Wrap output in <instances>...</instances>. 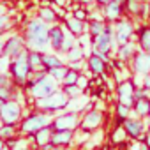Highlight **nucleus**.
<instances>
[{"label": "nucleus", "mask_w": 150, "mask_h": 150, "mask_svg": "<svg viewBox=\"0 0 150 150\" xmlns=\"http://www.w3.org/2000/svg\"><path fill=\"white\" fill-rule=\"evenodd\" d=\"M37 18H41L42 21H46L48 25H51V23L57 21V13L50 6H41L39 7V13H37Z\"/></svg>", "instance_id": "nucleus-28"}, {"label": "nucleus", "mask_w": 150, "mask_h": 150, "mask_svg": "<svg viewBox=\"0 0 150 150\" xmlns=\"http://www.w3.org/2000/svg\"><path fill=\"white\" fill-rule=\"evenodd\" d=\"M39 150H57V146L50 141V143H46V145H42V146H39Z\"/></svg>", "instance_id": "nucleus-44"}, {"label": "nucleus", "mask_w": 150, "mask_h": 150, "mask_svg": "<svg viewBox=\"0 0 150 150\" xmlns=\"http://www.w3.org/2000/svg\"><path fill=\"white\" fill-rule=\"evenodd\" d=\"M50 46L51 51L62 53V42H64V23H53L50 25Z\"/></svg>", "instance_id": "nucleus-15"}, {"label": "nucleus", "mask_w": 150, "mask_h": 150, "mask_svg": "<svg viewBox=\"0 0 150 150\" xmlns=\"http://www.w3.org/2000/svg\"><path fill=\"white\" fill-rule=\"evenodd\" d=\"M113 30H115V39H117V44H125L129 41H134V35H136V28H134V23L127 18H120L113 23Z\"/></svg>", "instance_id": "nucleus-10"}, {"label": "nucleus", "mask_w": 150, "mask_h": 150, "mask_svg": "<svg viewBox=\"0 0 150 150\" xmlns=\"http://www.w3.org/2000/svg\"><path fill=\"white\" fill-rule=\"evenodd\" d=\"M124 129L127 132V138L131 139H138V141H143V136H145V131H146V124L143 118H138L134 115L127 117L124 120Z\"/></svg>", "instance_id": "nucleus-12"}, {"label": "nucleus", "mask_w": 150, "mask_h": 150, "mask_svg": "<svg viewBox=\"0 0 150 150\" xmlns=\"http://www.w3.org/2000/svg\"><path fill=\"white\" fill-rule=\"evenodd\" d=\"M134 90H136V83L132 81V78H125V80L118 81V85H117V99H118V103L125 104L127 108L132 110Z\"/></svg>", "instance_id": "nucleus-11"}, {"label": "nucleus", "mask_w": 150, "mask_h": 150, "mask_svg": "<svg viewBox=\"0 0 150 150\" xmlns=\"http://www.w3.org/2000/svg\"><path fill=\"white\" fill-rule=\"evenodd\" d=\"M134 41L138 44L139 50L143 51H148L150 53V27L148 25H143L136 30V35H134Z\"/></svg>", "instance_id": "nucleus-20"}, {"label": "nucleus", "mask_w": 150, "mask_h": 150, "mask_svg": "<svg viewBox=\"0 0 150 150\" xmlns=\"http://www.w3.org/2000/svg\"><path fill=\"white\" fill-rule=\"evenodd\" d=\"M4 42H6V34L0 35V55H2V50H4Z\"/></svg>", "instance_id": "nucleus-46"}, {"label": "nucleus", "mask_w": 150, "mask_h": 150, "mask_svg": "<svg viewBox=\"0 0 150 150\" xmlns=\"http://www.w3.org/2000/svg\"><path fill=\"white\" fill-rule=\"evenodd\" d=\"M27 46H25V37L21 35V34H9V35H6V42H4V50H2V55H6V57H9V58H13V57H16L21 50H25Z\"/></svg>", "instance_id": "nucleus-14"}, {"label": "nucleus", "mask_w": 150, "mask_h": 150, "mask_svg": "<svg viewBox=\"0 0 150 150\" xmlns=\"http://www.w3.org/2000/svg\"><path fill=\"white\" fill-rule=\"evenodd\" d=\"M60 88H62V92L69 97V101H71V99H78V97H81V96L85 94L78 85H60Z\"/></svg>", "instance_id": "nucleus-31"}, {"label": "nucleus", "mask_w": 150, "mask_h": 150, "mask_svg": "<svg viewBox=\"0 0 150 150\" xmlns=\"http://www.w3.org/2000/svg\"><path fill=\"white\" fill-rule=\"evenodd\" d=\"M0 124H2V122H0Z\"/></svg>", "instance_id": "nucleus-53"}, {"label": "nucleus", "mask_w": 150, "mask_h": 150, "mask_svg": "<svg viewBox=\"0 0 150 150\" xmlns=\"http://www.w3.org/2000/svg\"><path fill=\"white\" fill-rule=\"evenodd\" d=\"M138 50H139V48H138L136 41H129V42H125V44H120V46L117 48V51H115L117 60H120V62H124V64H129L131 58L136 55Z\"/></svg>", "instance_id": "nucleus-18"}, {"label": "nucleus", "mask_w": 150, "mask_h": 150, "mask_svg": "<svg viewBox=\"0 0 150 150\" xmlns=\"http://www.w3.org/2000/svg\"><path fill=\"white\" fill-rule=\"evenodd\" d=\"M64 25H65V28L71 32V34H74L76 37H80V35H83L85 32H87V21H81V20H78V18H74L72 14H65V18H64Z\"/></svg>", "instance_id": "nucleus-19"}, {"label": "nucleus", "mask_w": 150, "mask_h": 150, "mask_svg": "<svg viewBox=\"0 0 150 150\" xmlns=\"http://www.w3.org/2000/svg\"><path fill=\"white\" fill-rule=\"evenodd\" d=\"M53 2H55V4H57L58 7H64V6H65V2H67V0H53Z\"/></svg>", "instance_id": "nucleus-48"}, {"label": "nucleus", "mask_w": 150, "mask_h": 150, "mask_svg": "<svg viewBox=\"0 0 150 150\" xmlns=\"http://www.w3.org/2000/svg\"><path fill=\"white\" fill-rule=\"evenodd\" d=\"M85 6H81V7H74L72 9V16L74 18H78V20H81V21H88V11L87 9H83Z\"/></svg>", "instance_id": "nucleus-36"}, {"label": "nucleus", "mask_w": 150, "mask_h": 150, "mask_svg": "<svg viewBox=\"0 0 150 150\" xmlns=\"http://www.w3.org/2000/svg\"><path fill=\"white\" fill-rule=\"evenodd\" d=\"M67 67L76 71V72H81L85 69V60H80V62H67Z\"/></svg>", "instance_id": "nucleus-39"}, {"label": "nucleus", "mask_w": 150, "mask_h": 150, "mask_svg": "<svg viewBox=\"0 0 150 150\" xmlns=\"http://www.w3.org/2000/svg\"><path fill=\"white\" fill-rule=\"evenodd\" d=\"M111 141H113V145H124L127 141V132H125L124 125H115V129L111 132Z\"/></svg>", "instance_id": "nucleus-30"}, {"label": "nucleus", "mask_w": 150, "mask_h": 150, "mask_svg": "<svg viewBox=\"0 0 150 150\" xmlns=\"http://www.w3.org/2000/svg\"><path fill=\"white\" fill-rule=\"evenodd\" d=\"M132 115L138 118H146L150 115V99L141 97V99H134L132 104Z\"/></svg>", "instance_id": "nucleus-22"}, {"label": "nucleus", "mask_w": 150, "mask_h": 150, "mask_svg": "<svg viewBox=\"0 0 150 150\" xmlns=\"http://www.w3.org/2000/svg\"><path fill=\"white\" fill-rule=\"evenodd\" d=\"M16 85L14 83H9V85H4V87H0V99H4V101H9L14 97V92H16Z\"/></svg>", "instance_id": "nucleus-33"}, {"label": "nucleus", "mask_w": 150, "mask_h": 150, "mask_svg": "<svg viewBox=\"0 0 150 150\" xmlns=\"http://www.w3.org/2000/svg\"><path fill=\"white\" fill-rule=\"evenodd\" d=\"M28 65H30L32 72H41V71H44V65H42V53H41V51L28 50Z\"/></svg>", "instance_id": "nucleus-25"}, {"label": "nucleus", "mask_w": 150, "mask_h": 150, "mask_svg": "<svg viewBox=\"0 0 150 150\" xmlns=\"http://www.w3.org/2000/svg\"><path fill=\"white\" fill-rule=\"evenodd\" d=\"M65 60L67 62H80V60H85V50L76 42L67 53H65Z\"/></svg>", "instance_id": "nucleus-29"}, {"label": "nucleus", "mask_w": 150, "mask_h": 150, "mask_svg": "<svg viewBox=\"0 0 150 150\" xmlns=\"http://www.w3.org/2000/svg\"><path fill=\"white\" fill-rule=\"evenodd\" d=\"M104 27H106V21H104V20H88V21H87V34L94 39V37H97L99 34H103Z\"/></svg>", "instance_id": "nucleus-26"}, {"label": "nucleus", "mask_w": 150, "mask_h": 150, "mask_svg": "<svg viewBox=\"0 0 150 150\" xmlns=\"http://www.w3.org/2000/svg\"><path fill=\"white\" fill-rule=\"evenodd\" d=\"M87 69L94 74V76H104L108 71V62L104 58H101L99 55L90 53L87 57Z\"/></svg>", "instance_id": "nucleus-17"}, {"label": "nucleus", "mask_w": 150, "mask_h": 150, "mask_svg": "<svg viewBox=\"0 0 150 150\" xmlns=\"http://www.w3.org/2000/svg\"><path fill=\"white\" fill-rule=\"evenodd\" d=\"M143 141H145V145H146V146H148V150H150V129H146V131H145Z\"/></svg>", "instance_id": "nucleus-41"}, {"label": "nucleus", "mask_w": 150, "mask_h": 150, "mask_svg": "<svg viewBox=\"0 0 150 150\" xmlns=\"http://www.w3.org/2000/svg\"><path fill=\"white\" fill-rule=\"evenodd\" d=\"M110 2H111V0H96V4H97V6H101V7H103V6H106V4H110Z\"/></svg>", "instance_id": "nucleus-47"}, {"label": "nucleus", "mask_w": 150, "mask_h": 150, "mask_svg": "<svg viewBox=\"0 0 150 150\" xmlns=\"http://www.w3.org/2000/svg\"><path fill=\"white\" fill-rule=\"evenodd\" d=\"M118 44L115 39V30H113V23L106 21V27L103 30V34H99L97 37L92 39V53L99 55L101 58H104L106 62L111 60L113 53L117 51Z\"/></svg>", "instance_id": "nucleus-3"}, {"label": "nucleus", "mask_w": 150, "mask_h": 150, "mask_svg": "<svg viewBox=\"0 0 150 150\" xmlns=\"http://www.w3.org/2000/svg\"><path fill=\"white\" fill-rule=\"evenodd\" d=\"M32 74V69L28 65V50H21L16 57L11 58V64H9V76L11 80L14 81L16 87L20 88H25L28 78Z\"/></svg>", "instance_id": "nucleus-4"}, {"label": "nucleus", "mask_w": 150, "mask_h": 150, "mask_svg": "<svg viewBox=\"0 0 150 150\" xmlns=\"http://www.w3.org/2000/svg\"><path fill=\"white\" fill-rule=\"evenodd\" d=\"M74 141V131H53L51 134V143L58 146H69Z\"/></svg>", "instance_id": "nucleus-21"}, {"label": "nucleus", "mask_w": 150, "mask_h": 150, "mask_svg": "<svg viewBox=\"0 0 150 150\" xmlns=\"http://www.w3.org/2000/svg\"><path fill=\"white\" fill-rule=\"evenodd\" d=\"M9 83H14L11 80L9 74H0V87H4V85H9Z\"/></svg>", "instance_id": "nucleus-40"}, {"label": "nucleus", "mask_w": 150, "mask_h": 150, "mask_svg": "<svg viewBox=\"0 0 150 150\" xmlns=\"http://www.w3.org/2000/svg\"><path fill=\"white\" fill-rule=\"evenodd\" d=\"M67 104H69V97L62 92V88L55 90L53 94H50V96H46L42 99H35L34 101V108L35 110L48 111V113H53V115L64 111L67 108Z\"/></svg>", "instance_id": "nucleus-6"}, {"label": "nucleus", "mask_w": 150, "mask_h": 150, "mask_svg": "<svg viewBox=\"0 0 150 150\" xmlns=\"http://www.w3.org/2000/svg\"><path fill=\"white\" fill-rule=\"evenodd\" d=\"M78 4L87 7V6H92V4H96V0H78Z\"/></svg>", "instance_id": "nucleus-45"}, {"label": "nucleus", "mask_w": 150, "mask_h": 150, "mask_svg": "<svg viewBox=\"0 0 150 150\" xmlns=\"http://www.w3.org/2000/svg\"><path fill=\"white\" fill-rule=\"evenodd\" d=\"M67 64H64V65H58V67H53V69H50V71H46L50 76L55 80V81H58V83H62V80H64V76H65V72H67Z\"/></svg>", "instance_id": "nucleus-32"}, {"label": "nucleus", "mask_w": 150, "mask_h": 150, "mask_svg": "<svg viewBox=\"0 0 150 150\" xmlns=\"http://www.w3.org/2000/svg\"><path fill=\"white\" fill-rule=\"evenodd\" d=\"M139 2H143V0H139Z\"/></svg>", "instance_id": "nucleus-52"}, {"label": "nucleus", "mask_w": 150, "mask_h": 150, "mask_svg": "<svg viewBox=\"0 0 150 150\" xmlns=\"http://www.w3.org/2000/svg\"><path fill=\"white\" fill-rule=\"evenodd\" d=\"M76 85H78V87H80V88H81V90L85 92V90H87V88L90 87V80H88V78L85 76L83 72H80V76H78V81H76Z\"/></svg>", "instance_id": "nucleus-38"}, {"label": "nucleus", "mask_w": 150, "mask_h": 150, "mask_svg": "<svg viewBox=\"0 0 150 150\" xmlns=\"http://www.w3.org/2000/svg\"><path fill=\"white\" fill-rule=\"evenodd\" d=\"M11 27H13V21H11V16L9 14H6V16L0 18V35L7 34L11 30Z\"/></svg>", "instance_id": "nucleus-35"}, {"label": "nucleus", "mask_w": 150, "mask_h": 150, "mask_svg": "<svg viewBox=\"0 0 150 150\" xmlns=\"http://www.w3.org/2000/svg\"><path fill=\"white\" fill-rule=\"evenodd\" d=\"M9 64H11L9 57L0 55V74H9Z\"/></svg>", "instance_id": "nucleus-37"}, {"label": "nucleus", "mask_w": 150, "mask_h": 150, "mask_svg": "<svg viewBox=\"0 0 150 150\" xmlns=\"http://www.w3.org/2000/svg\"><path fill=\"white\" fill-rule=\"evenodd\" d=\"M113 2H117V4H122V6H124V4H125V0H113Z\"/></svg>", "instance_id": "nucleus-50"}, {"label": "nucleus", "mask_w": 150, "mask_h": 150, "mask_svg": "<svg viewBox=\"0 0 150 150\" xmlns=\"http://www.w3.org/2000/svg\"><path fill=\"white\" fill-rule=\"evenodd\" d=\"M106 122V115L103 110L99 108H90L87 111L81 113V118H80V131L83 132H94L97 129H101Z\"/></svg>", "instance_id": "nucleus-8"}, {"label": "nucleus", "mask_w": 150, "mask_h": 150, "mask_svg": "<svg viewBox=\"0 0 150 150\" xmlns=\"http://www.w3.org/2000/svg\"><path fill=\"white\" fill-rule=\"evenodd\" d=\"M6 14H9V11H7V6H6L4 2H0V18H2V16H6Z\"/></svg>", "instance_id": "nucleus-42"}, {"label": "nucleus", "mask_w": 150, "mask_h": 150, "mask_svg": "<svg viewBox=\"0 0 150 150\" xmlns=\"http://www.w3.org/2000/svg\"><path fill=\"white\" fill-rule=\"evenodd\" d=\"M51 134H53V127L51 125H46V127L39 129L35 134H32V141L39 148V146H42V145H46V143L51 141Z\"/></svg>", "instance_id": "nucleus-23"}, {"label": "nucleus", "mask_w": 150, "mask_h": 150, "mask_svg": "<svg viewBox=\"0 0 150 150\" xmlns=\"http://www.w3.org/2000/svg\"><path fill=\"white\" fill-rule=\"evenodd\" d=\"M51 120H53V113L41 111V110H34V111H30L28 115H25L23 120L20 122V125H18L20 134H23V136H32V134H35L39 129H42V127H46V125H51Z\"/></svg>", "instance_id": "nucleus-5"}, {"label": "nucleus", "mask_w": 150, "mask_h": 150, "mask_svg": "<svg viewBox=\"0 0 150 150\" xmlns=\"http://www.w3.org/2000/svg\"><path fill=\"white\" fill-rule=\"evenodd\" d=\"M101 13H103V20L104 21H108V23H115L117 20H120V18H124V6L122 4H117V2H111L110 4H106V6H103V9H101Z\"/></svg>", "instance_id": "nucleus-16"}, {"label": "nucleus", "mask_w": 150, "mask_h": 150, "mask_svg": "<svg viewBox=\"0 0 150 150\" xmlns=\"http://www.w3.org/2000/svg\"><path fill=\"white\" fill-rule=\"evenodd\" d=\"M78 76H80V72L72 71V69H67V72H65V76H64V80H62L60 85H76Z\"/></svg>", "instance_id": "nucleus-34"}, {"label": "nucleus", "mask_w": 150, "mask_h": 150, "mask_svg": "<svg viewBox=\"0 0 150 150\" xmlns=\"http://www.w3.org/2000/svg\"><path fill=\"white\" fill-rule=\"evenodd\" d=\"M129 64H131L132 74H136V76H146V74H150V53L148 51L138 50Z\"/></svg>", "instance_id": "nucleus-13"}, {"label": "nucleus", "mask_w": 150, "mask_h": 150, "mask_svg": "<svg viewBox=\"0 0 150 150\" xmlns=\"http://www.w3.org/2000/svg\"><path fill=\"white\" fill-rule=\"evenodd\" d=\"M80 118H81V113L64 110V111L53 115L51 127H53V131H78L80 129Z\"/></svg>", "instance_id": "nucleus-7"}, {"label": "nucleus", "mask_w": 150, "mask_h": 150, "mask_svg": "<svg viewBox=\"0 0 150 150\" xmlns=\"http://www.w3.org/2000/svg\"><path fill=\"white\" fill-rule=\"evenodd\" d=\"M20 136V129L18 125H11V124H0V138L9 141L13 138Z\"/></svg>", "instance_id": "nucleus-27"}, {"label": "nucleus", "mask_w": 150, "mask_h": 150, "mask_svg": "<svg viewBox=\"0 0 150 150\" xmlns=\"http://www.w3.org/2000/svg\"><path fill=\"white\" fill-rule=\"evenodd\" d=\"M23 104H20L16 99H9L0 108V122L2 124H11V125H20L23 120Z\"/></svg>", "instance_id": "nucleus-9"}, {"label": "nucleus", "mask_w": 150, "mask_h": 150, "mask_svg": "<svg viewBox=\"0 0 150 150\" xmlns=\"http://www.w3.org/2000/svg\"><path fill=\"white\" fill-rule=\"evenodd\" d=\"M65 62H64V58L60 57V53H51V51H48V53H42V65H44V71H50V69H53V67H58V65H64Z\"/></svg>", "instance_id": "nucleus-24"}, {"label": "nucleus", "mask_w": 150, "mask_h": 150, "mask_svg": "<svg viewBox=\"0 0 150 150\" xmlns=\"http://www.w3.org/2000/svg\"><path fill=\"white\" fill-rule=\"evenodd\" d=\"M143 87L150 92V74H146V76H143Z\"/></svg>", "instance_id": "nucleus-43"}, {"label": "nucleus", "mask_w": 150, "mask_h": 150, "mask_svg": "<svg viewBox=\"0 0 150 150\" xmlns=\"http://www.w3.org/2000/svg\"><path fill=\"white\" fill-rule=\"evenodd\" d=\"M48 32H50V25L46 21H42L41 18H32L27 23L25 34H23L27 50H34V51H41V53L51 51Z\"/></svg>", "instance_id": "nucleus-1"}, {"label": "nucleus", "mask_w": 150, "mask_h": 150, "mask_svg": "<svg viewBox=\"0 0 150 150\" xmlns=\"http://www.w3.org/2000/svg\"><path fill=\"white\" fill-rule=\"evenodd\" d=\"M60 88V83L55 81L46 71H41V72H32L30 78L25 85V92L27 96H30L34 101L35 99H42L50 94H53L55 90Z\"/></svg>", "instance_id": "nucleus-2"}, {"label": "nucleus", "mask_w": 150, "mask_h": 150, "mask_svg": "<svg viewBox=\"0 0 150 150\" xmlns=\"http://www.w3.org/2000/svg\"><path fill=\"white\" fill-rule=\"evenodd\" d=\"M4 148H6V139L0 138V150H4Z\"/></svg>", "instance_id": "nucleus-49"}, {"label": "nucleus", "mask_w": 150, "mask_h": 150, "mask_svg": "<svg viewBox=\"0 0 150 150\" xmlns=\"http://www.w3.org/2000/svg\"><path fill=\"white\" fill-rule=\"evenodd\" d=\"M4 103H6L4 99H0V108H2V106H4Z\"/></svg>", "instance_id": "nucleus-51"}]
</instances>
